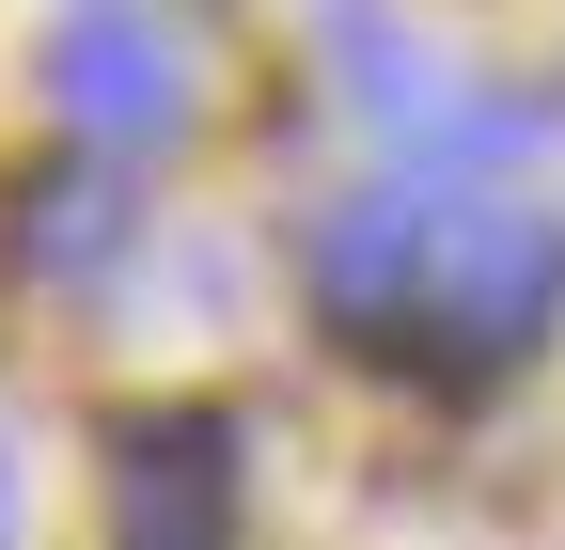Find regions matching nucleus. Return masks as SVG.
<instances>
[{"instance_id": "nucleus-1", "label": "nucleus", "mask_w": 565, "mask_h": 550, "mask_svg": "<svg viewBox=\"0 0 565 550\" xmlns=\"http://www.w3.org/2000/svg\"><path fill=\"white\" fill-rule=\"evenodd\" d=\"M550 315H565V221H550V204L424 189V299H408V347L456 362V378H503Z\"/></svg>"}, {"instance_id": "nucleus-2", "label": "nucleus", "mask_w": 565, "mask_h": 550, "mask_svg": "<svg viewBox=\"0 0 565 550\" xmlns=\"http://www.w3.org/2000/svg\"><path fill=\"white\" fill-rule=\"evenodd\" d=\"M47 110L79 126L95 158H158V142H189V47L141 17V0H79V17L47 32Z\"/></svg>"}, {"instance_id": "nucleus-3", "label": "nucleus", "mask_w": 565, "mask_h": 550, "mask_svg": "<svg viewBox=\"0 0 565 550\" xmlns=\"http://www.w3.org/2000/svg\"><path fill=\"white\" fill-rule=\"evenodd\" d=\"M236 425L221 409H141L110 441V550H236Z\"/></svg>"}, {"instance_id": "nucleus-4", "label": "nucleus", "mask_w": 565, "mask_h": 550, "mask_svg": "<svg viewBox=\"0 0 565 550\" xmlns=\"http://www.w3.org/2000/svg\"><path fill=\"white\" fill-rule=\"evenodd\" d=\"M408 299H424V189H362L315 221V315L362 330V347H408Z\"/></svg>"}, {"instance_id": "nucleus-5", "label": "nucleus", "mask_w": 565, "mask_h": 550, "mask_svg": "<svg viewBox=\"0 0 565 550\" xmlns=\"http://www.w3.org/2000/svg\"><path fill=\"white\" fill-rule=\"evenodd\" d=\"M126 221H141V204H126L110 173H47V189H17V267H47V284H95V267L126 252Z\"/></svg>"}, {"instance_id": "nucleus-6", "label": "nucleus", "mask_w": 565, "mask_h": 550, "mask_svg": "<svg viewBox=\"0 0 565 550\" xmlns=\"http://www.w3.org/2000/svg\"><path fill=\"white\" fill-rule=\"evenodd\" d=\"M0 550H32V488H17V456H0Z\"/></svg>"}]
</instances>
